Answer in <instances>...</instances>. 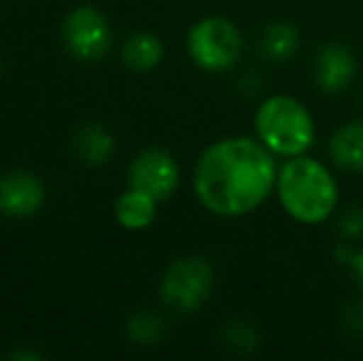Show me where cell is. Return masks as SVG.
<instances>
[{"mask_svg":"<svg viewBox=\"0 0 363 361\" xmlns=\"http://www.w3.org/2000/svg\"><path fill=\"white\" fill-rule=\"evenodd\" d=\"M277 156L257 136H225L201 154L193 191L208 213L240 218L264 206L277 188Z\"/></svg>","mask_w":363,"mask_h":361,"instance_id":"obj_1","label":"cell"},{"mask_svg":"<svg viewBox=\"0 0 363 361\" xmlns=\"http://www.w3.org/2000/svg\"><path fill=\"white\" fill-rule=\"evenodd\" d=\"M279 206L291 221L301 226L326 223L339 208V183L326 164L309 154L284 159L279 166L277 188Z\"/></svg>","mask_w":363,"mask_h":361,"instance_id":"obj_2","label":"cell"},{"mask_svg":"<svg viewBox=\"0 0 363 361\" xmlns=\"http://www.w3.org/2000/svg\"><path fill=\"white\" fill-rule=\"evenodd\" d=\"M255 136L277 159H294L316 144V121L296 96L272 94L255 111Z\"/></svg>","mask_w":363,"mask_h":361,"instance_id":"obj_3","label":"cell"},{"mask_svg":"<svg viewBox=\"0 0 363 361\" xmlns=\"http://www.w3.org/2000/svg\"><path fill=\"white\" fill-rule=\"evenodd\" d=\"M245 38L240 28L223 15L198 20L188 33V55L206 72H228L242 60Z\"/></svg>","mask_w":363,"mask_h":361,"instance_id":"obj_4","label":"cell"},{"mask_svg":"<svg viewBox=\"0 0 363 361\" xmlns=\"http://www.w3.org/2000/svg\"><path fill=\"white\" fill-rule=\"evenodd\" d=\"M216 289V270L201 255H183L166 267L161 277V299L181 314L198 312Z\"/></svg>","mask_w":363,"mask_h":361,"instance_id":"obj_5","label":"cell"},{"mask_svg":"<svg viewBox=\"0 0 363 361\" xmlns=\"http://www.w3.org/2000/svg\"><path fill=\"white\" fill-rule=\"evenodd\" d=\"M62 43L72 57L82 62H96L109 55L114 45V30L101 10H96L94 5H79L65 18Z\"/></svg>","mask_w":363,"mask_h":361,"instance_id":"obj_6","label":"cell"},{"mask_svg":"<svg viewBox=\"0 0 363 361\" xmlns=\"http://www.w3.org/2000/svg\"><path fill=\"white\" fill-rule=\"evenodd\" d=\"M129 186L148 193L158 203L168 201L181 186L178 161L166 149H158V146L139 151L129 166Z\"/></svg>","mask_w":363,"mask_h":361,"instance_id":"obj_7","label":"cell"},{"mask_svg":"<svg viewBox=\"0 0 363 361\" xmlns=\"http://www.w3.org/2000/svg\"><path fill=\"white\" fill-rule=\"evenodd\" d=\"M359 62L356 55L341 43H326L324 48L316 50L311 60V79L316 89L324 94H339L354 84Z\"/></svg>","mask_w":363,"mask_h":361,"instance_id":"obj_8","label":"cell"},{"mask_svg":"<svg viewBox=\"0 0 363 361\" xmlns=\"http://www.w3.org/2000/svg\"><path fill=\"white\" fill-rule=\"evenodd\" d=\"M45 183L30 171H10L0 176V213L13 221L30 218L45 203Z\"/></svg>","mask_w":363,"mask_h":361,"instance_id":"obj_9","label":"cell"},{"mask_svg":"<svg viewBox=\"0 0 363 361\" xmlns=\"http://www.w3.org/2000/svg\"><path fill=\"white\" fill-rule=\"evenodd\" d=\"M326 154L336 169L363 174V119H351L334 129L326 141Z\"/></svg>","mask_w":363,"mask_h":361,"instance_id":"obj_10","label":"cell"},{"mask_svg":"<svg viewBox=\"0 0 363 361\" xmlns=\"http://www.w3.org/2000/svg\"><path fill=\"white\" fill-rule=\"evenodd\" d=\"M301 45V33L289 20H272L257 35V52L264 62L284 65L296 55Z\"/></svg>","mask_w":363,"mask_h":361,"instance_id":"obj_11","label":"cell"},{"mask_svg":"<svg viewBox=\"0 0 363 361\" xmlns=\"http://www.w3.org/2000/svg\"><path fill=\"white\" fill-rule=\"evenodd\" d=\"M116 151V141L111 136V131L104 124H96V121H86L77 129L74 134V154L79 156L82 164L86 166H99L109 164V159Z\"/></svg>","mask_w":363,"mask_h":361,"instance_id":"obj_12","label":"cell"},{"mask_svg":"<svg viewBox=\"0 0 363 361\" xmlns=\"http://www.w3.org/2000/svg\"><path fill=\"white\" fill-rule=\"evenodd\" d=\"M158 213V201L139 188H126L114 203V216L121 228L126 231H146Z\"/></svg>","mask_w":363,"mask_h":361,"instance_id":"obj_13","label":"cell"},{"mask_svg":"<svg viewBox=\"0 0 363 361\" xmlns=\"http://www.w3.org/2000/svg\"><path fill=\"white\" fill-rule=\"evenodd\" d=\"M163 43L153 33H136L121 45V60L134 72H151L163 60Z\"/></svg>","mask_w":363,"mask_h":361,"instance_id":"obj_14","label":"cell"},{"mask_svg":"<svg viewBox=\"0 0 363 361\" xmlns=\"http://www.w3.org/2000/svg\"><path fill=\"white\" fill-rule=\"evenodd\" d=\"M166 334V317L153 309H141L126 322V337L136 347H156Z\"/></svg>","mask_w":363,"mask_h":361,"instance_id":"obj_15","label":"cell"},{"mask_svg":"<svg viewBox=\"0 0 363 361\" xmlns=\"http://www.w3.org/2000/svg\"><path fill=\"white\" fill-rule=\"evenodd\" d=\"M220 339H223V344L230 352L242 354V357L255 354L259 349V342H262L257 329H255L252 324L242 322V319H230L223 327V332H220Z\"/></svg>","mask_w":363,"mask_h":361,"instance_id":"obj_16","label":"cell"},{"mask_svg":"<svg viewBox=\"0 0 363 361\" xmlns=\"http://www.w3.org/2000/svg\"><path fill=\"white\" fill-rule=\"evenodd\" d=\"M339 233L349 240H356V238H363V206H349L341 211L339 216Z\"/></svg>","mask_w":363,"mask_h":361,"instance_id":"obj_17","label":"cell"},{"mask_svg":"<svg viewBox=\"0 0 363 361\" xmlns=\"http://www.w3.org/2000/svg\"><path fill=\"white\" fill-rule=\"evenodd\" d=\"M341 324L351 337L363 339V299H354L351 304H346V309L341 312Z\"/></svg>","mask_w":363,"mask_h":361,"instance_id":"obj_18","label":"cell"},{"mask_svg":"<svg viewBox=\"0 0 363 361\" xmlns=\"http://www.w3.org/2000/svg\"><path fill=\"white\" fill-rule=\"evenodd\" d=\"M344 262H346V267H349V272H351V277H354V282L363 289V248H359V250L346 252Z\"/></svg>","mask_w":363,"mask_h":361,"instance_id":"obj_19","label":"cell"},{"mask_svg":"<svg viewBox=\"0 0 363 361\" xmlns=\"http://www.w3.org/2000/svg\"><path fill=\"white\" fill-rule=\"evenodd\" d=\"M10 359H30V361H35V359H43V354L28 349V352H13V354H10Z\"/></svg>","mask_w":363,"mask_h":361,"instance_id":"obj_20","label":"cell"},{"mask_svg":"<svg viewBox=\"0 0 363 361\" xmlns=\"http://www.w3.org/2000/svg\"><path fill=\"white\" fill-rule=\"evenodd\" d=\"M359 99H361V106H363V89H361V96H359Z\"/></svg>","mask_w":363,"mask_h":361,"instance_id":"obj_21","label":"cell"},{"mask_svg":"<svg viewBox=\"0 0 363 361\" xmlns=\"http://www.w3.org/2000/svg\"><path fill=\"white\" fill-rule=\"evenodd\" d=\"M0 72H3V60H0Z\"/></svg>","mask_w":363,"mask_h":361,"instance_id":"obj_22","label":"cell"}]
</instances>
